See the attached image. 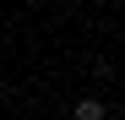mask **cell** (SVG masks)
I'll list each match as a JSON object with an SVG mask.
<instances>
[{
	"instance_id": "1",
	"label": "cell",
	"mask_w": 125,
	"mask_h": 120,
	"mask_svg": "<svg viewBox=\"0 0 125 120\" xmlns=\"http://www.w3.org/2000/svg\"><path fill=\"white\" fill-rule=\"evenodd\" d=\"M76 120H109V104L103 98H76Z\"/></svg>"
}]
</instances>
